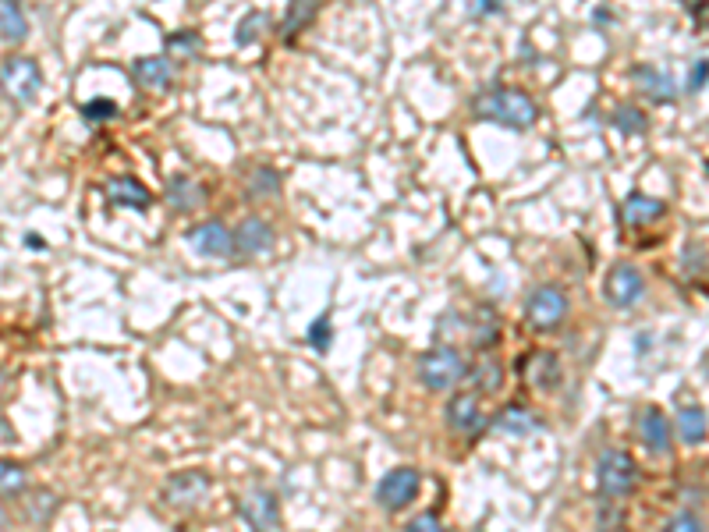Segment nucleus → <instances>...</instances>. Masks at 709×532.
Returning a JSON list of instances; mask_svg holds the SVG:
<instances>
[{"mask_svg":"<svg viewBox=\"0 0 709 532\" xmlns=\"http://www.w3.org/2000/svg\"><path fill=\"white\" fill-rule=\"evenodd\" d=\"M642 295H646V277L632 263H617L607 274V281H603V298L614 309H632Z\"/></svg>","mask_w":709,"mask_h":532,"instance_id":"nucleus-9","label":"nucleus"},{"mask_svg":"<svg viewBox=\"0 0 709 532\" xmlns=\"http://www.w3.org/2000/svg\"><path fill=\"white\" fill-rule=\"evenodd\" d=\"M472 114L486 125H500L511 128V132H525V128L536 125L539 107L525 89L515 86H490L472 100Z\"/></svg>","mask_w":709,"mask_h":532,"instance_id":"nucleus-1","label":"nucleus"},{"mask_svg":"<svg viewBox=\"0 0 709 532\" xmlns=\"http://www.w3.org/2000/svg\"><path fill=\"white\" fill-rule=\"evenodd\" d=\"M614 125L621 128V132H628V135L646 132V114H642L639 107H617L614 110Z\"/></svg>","mask_w":709,"mask_h":532,"instance_id":"nucleus-31","label":"nucleus"},{"mask_svg":"<svg viewBox=\"0 0 709 532\" xmlns=\"http://www.w3.org/2000/svg\"><path fill=\"white\" fill-rule=\"evenodd\" d=\"M249 196H256V199H266V196H277L281 192V174L273 171V167H256V171L249 174Z\"/></svg>","mask_w":709,"mask_h":532,"instance_id":"nucleus-28","label":"nucleus"},{"mask_svg":"<svg viewBox=\"0 0 709 532\" xmlns=\"http://www.w3.org/2000/svg\"><path fill=\"white\" fill-rule=\"evenodd\" d=\"M468 337L476 341L479 352H486V348H493V345H497V337H500V316L493 313L490 306H479V309H476V316L468 320Z\"/></svg>","mask_w":709,"mask_h":532,"instance_id":"nucleus-23","label":"nucleus"},{"mask_svg":"<svg viewBox=\"0 0 709 532\" xmlns=\"http://www.w3.org/2000/svg\"><path fill=\"white\" fill-rule=\"evenodd\" d=\"M706 82H709V61H695L692 75H688V93H699Z\"/></svg>","mask_w":709,"mask_h":532,"instance_id":"nucleus-37","label":"nucleus"},{"mask_svg":"<svg viewBox=\"0 0 709 532\" xmlns=\"http://www.w3.org/2000/svg\"><path fill=\"white\" fill-rule=\"evenodd\" d=\"M0 89H4V96L15 107H29L39 96V89H43V71H39V64L32 57L22 54L4 57V64H0Z\"/></svg>","mask_w":709,"mask_h":532,"instance_id":"nucleus-5","label":"nucleus"},{"mask_svg":"<svg viewBox=\"0 0 709 532\" xmlns=\"http://www.w3.org/2000/svg\"><path fill=\"white\" fill-rule=\"evenodd\" d=\"M57 497L50 490H29V493H22V515H25V522H32V525H47L50 518H54V511H57Z\"/></svg>","mask_w":709,"mask_h":532,"instance_id":"nucleus-24","label":"nucleus"},{"mask_svg":"<svg viewBox=\"0 0 709 532\" xmlns=\"http://www.w3.org/2000/svg\"><path fill=\"white\" fill-rule=\"evenodd\" d=\"M632 79H635V86H639V93L649 96V100H656V103H667V100L678 96V82H674L671 71L653 68V64H639Z\"/></svg>","mask_w":709,"mask_h":532,"instance_id":"nucleus-16","label":"nucleus"},{"mask_svg":"<svg viewBox=\"0 0 709 532\" xmlns=\"http://www.w3.org/2000/svg\"><path fill=\"white\" fill-rule=\"evenodd\" d=\"M316 11H320V0H291V11H288V18H284V29H281L284 43H295V36L312 22V18H316Z\"/></svg>","mask_w":709,"mask_h":532,"instance_id":"nucleus-26","label":"nucleus"},{"mask_svg":"<svg viewBox=\"0 0 709 532\" xmlns=\"http://www.w3.org/2000/svg\"><path fill=\"white\" fill-rule=\"evenodd\" d=\"M234 249L242 256H263L273 249V227L259 217H245L242 224L234 227Z\"/></svg>","mask_w":709,"mask_h":532,"instance_id":"nucleus-15","label":"nucleus"},{"mask_svg":"<svg viewBox=\"0 0 709 532\" xmlns=\"http://www.w3.org/2000/svg\"><path fill=\"white\" fill-rule=\"evenodd\" d=\"M500 8H504V0H476L479 15H500Z\"/></svg>","mask_w":709,"mask_h":532,"instance_id":"nucleus-38","label":"nucleus"},{"mask_svg":"<svg viewBox=\"0 0 709 532\" xmlns=\"http://www.w3.org/2000/svg\"><path fill=\"white\" fill-rule=\"evenodd\" d=\"M419 486H422L419 469L398 465V469H390L387 476L376 483V504H380L383 511H405L408 504L419 497Z\"/></svg>","mask_w":709,"mask_h":532,"instance_id":"nucleus-8","label":"nucleus"},{"mask_svg":"<svg viewBox=\"0 0 709 532\" xmlns=\"http://www.w3.org/2000/svg\"><path fill=\"white\" fill-rule=\"evenodd\" d=\"M635 426H639V440L649 447L653 454H667L671 451V440H674V426L671 419L660 412L656 405L642 408V415L635 419Z\"/></svg>","mask_w":709,"mask_h":532,"instance_id":"nucleus-13","label":"nucleus"},{"mask_svg":"<svg viewBox=\"0 0 709 532\" xmlns=\"http://www.w3.org/2000/svg\"><path fill=\"white\" fill-rule=\"evenodd\" d=\"M522 373L536 391H554L561 384V362H557L554 352H532L522 362Z\"/></svg>","mask_w":709,"mask_h":532,"instance_id":"nucleus-19","label":"nucleus"},{"mask_svg":"<svg viewBox=\"0 0 709 532\" xmlns=\"http://www.w3.org/2000/svg\"><path fill=\"white\" fill-rule=\"evenodd\" d=\"M164 47H167V54H174V57H195L199 54V36L195 32H171L164 40Z\"/></svg>","mask_w":709,"mask_h":532,"instance_id":"nucleus-30","label":"nucleus"},{"mask_svg":"<svg viewBox=\"0 0 709 532\" xmlns=\"http://www.w3.org/2000/svg\"><path fill=\"white\" fill-rule=\"evenodd\" d=\"M82 118H86V121H110V118H117V103L89 100L86 107H82Z\"/></svg>","mask_w":709,"mask_h":532,"instance_id":"nucleus-32","label":"nucleus"},{"mask_svg":"<svg viewBox=\"0 0 709 532\" xmlns=\"http://www.w3.org/2000/svg\"><path fill=\"white\" fill-rule=\"evenodd\" d=\"M25 238H29V249H47V245L39 242V235H25Z\"/></svg>","mask_w":709,"mask_h":532,"instance_id":"nucleus-40","label":"nucleus"},{"mask_svg":"<svg viewBox=\"0 0 709 532\" xmlns=\"http://www.w3.org/2000/svg\"><path fill=\"white\" fill-rule=\"evenodd\" d=\"M667 217V203L663 199H653L646 192H632V196L621 203V220L628 227H649L656 220Z\"/></svg>","mask_w":709,"mask_h":532,"instance_id":"nucleus-18","label":"nucleus"},{"mask_svg":"<svg viewBox=\"0 0 709 532\" xmlns=\"http://www.w3.org/2000/svg\"><path fill=\"white\" fill-rule=\"evenodd\" d=\"M238 515L249 525V532H277L281 529V501L266 486H252L238 497Z\"/></svg>","mask_w":709,"mask_h":532,"instance_id":"nucleus-7","label":"nucleus"},{"mask_svg":"<svg viewBox=\"0 0 709 532\" xmlns=\"http://www.w3.org/2000/svg\"><path fill=\"white\" fill-rule=\"evenodd\" d=\"M465 355L458 352L454 345H437L422 352L419 359V380L426 391L433 394H447L465 380Z\"/></svg>","mask_w":709,"mask_h":532,"instance_id":"nucleus-3","label":"nucleus"},{"mask_svg":"<svg viewBox=\"0 0 709 532\" xmlns=\"http://www.w3.org/2000/svg\"><path fill=\"white\" fill-rule=\"evenodd\" d=\"M309 345H312V348H320V352L330 345V320H327V316H320V320H316V323L309 327Z\"/></svg>","mask_w":709,"mask_h":532,"instance_id":"nucleus-35","label":"nucleus"},{"mask_svg":"<svg viewBox=\"0 0 709 532\" xmlns=\"http://www.w3.org/2000/svg\"><path fill=\"white\" fill-rule=\"evenodd\" d=\"M8 525H11V515L4 508H0V532H8Z\"/></svg>","mask_w":709,"mask_h":532,"instance_id":"nucleus-39","label":"nucleus"},{"mask_svg":"<svg viewBox=\"0 0 709 532\" xmlns=\"http://www.w3.org/2000/svg\"><path fill=\"white\" fill-rule=\"evenodd\" d=\"M444 419L454 433H461V437H476V433L486 426L483 398H479L476 391L451 394V401H447V408H444Z\"/></svg>","mask_w":709,"mask_h":532,"instance_id":"nucleus-10","label":"nucleus"},{"mask_svg":"<svg viewBox=\"0 0 709 532\" xmlns=\"http://www.w3.org/2000/svg\"><path fill=\"white\" fill-rule=\"evenodd\" d=\"M568 295L557 284H539L532 288V295L525 298V323H529L536 334H554L564 320H568Z\"/></svg>","mask_w":709,"mask_h":532,"instance_id":"nucleus-4","label":"nucleus"},{"mask_svg":"<svg viewBox=\"0 0 709 532\" xmlns=\"http://www.w3.org/2000/svg\"><path fill=\"white\" fill-rule=\"evenodd\" d=\"M674 433H678V440H681V444H688V447L702 444V440L709 437V415L702 412L699 405L681 408L678 423H674Z\"/></svg>","mask_w":709,"mask_h":532,"instance_id":"nucleus-21","label":"nucleus"},{"mask_svg":"<svg viewBox=\"0 0 709 532\" xmlns=\"http://www.w3.org/2000/svg\"><path fill=\"white\" fill-rule=\"evenodd\" d=\"M688 15L695 29H709V0H688Z\"/></svg>","mask_w":709,"mask_h":532,"instance_id":"nucleus-36","label":"nucleus"},{"mask_svg":"<svg viewBox=\"0 0 709 532\" xmlns=\"http://www.w3.org/2000/svg\"><path fill=\"white\" fill-rule=\"evenodd\" d=\"M405 532H447V525L440 522L437 511H422V515H415L412 522H408Z\"/></svg>","mask_w":709,"mask_h":532,"instance_id":"nucleus-33","label":"nucleus"},{"mask_svg":"<svg viewBox=\"0 0 709 532\" xmlns=\"http://www.w3.org/2000/svg\"><path fill=\"white\" fill-rule=\"evenodd\" d=\"M185 242L192 245L195 256L227 259L234 252V231H227V224H220V220H203V224L188 227Z\"/></svg>","mask_w":709,"mask_h":532,"instance_id":"nucleus-11","label":"nucleus"},{"mask_svg":"<svg viewBox=\"0 0 709 532\" xmlns=\"http://www.w3.org/2000/svg\"><path fill=\"white\" fill-rule=\"evenodd\" d=\"M493 426H497L504 437H532V433L543 426V419L539 415H532L529 408H522V405H507V408H500V415L493 419Z\"/></svg>","mask_w":709,"mask_h":532,"instance_id":"nucleus-20","label":"nucleus"},{"mask_svg":"<svg viewBox=\"0 0 709 532\" xmlns=\"http://www.w3.org/2000/svg\"><path fill=\"white\" fill-rule=\"evenodd\" d=\"M0 493L4 497H22L25 493V469L15 462H4L0 458Z\"/></svg>","mask_w":709,"mask_h":532,"instance_id":"nucleus-29","label":"nucleus"},{"mask_svg":"<svg viewBox=\"0 0 709 532\" xmlns=\"http://www.w3.org/2000/svg\"><path fill=\"white\" fill-rule=\"evenodd\" d=\"M103 196H107L110 206H121V210H135V213L149 210V203H153L149 188L135 178H110L107 188H103Z\"/></svg>","mask_w":709,"mask_h":532,"instance_id":"nucleus-14","label":"nucleus"},{"mask_svg":"<svg viewBox=\"0 0 709 532\" xmlns=\"http://www.w3.org/2000/svg\"><path fill=\"white\" fill-rule=\"evenodd\" d=\"M8 4H18V0H8Z\"/></svg>","mask_w":709,"mask_h":532,"instance_id":"nucleus-41","label":"nucleus"},{"mask_svg":"<svg viewBox=\"0 0 709 532\" xmlns=\"http://www.w3.org/2000/svg\"><path fill=\"white\" fill-rule=\"evenodd\" d=\"M29 36V22L25 15L18 11V4H8V0H0V40L4 43H18Z\"/></svg>","mask_w":709,"mask_h":532,"instance_id":"nucleus-27","label":"nucleus"},{"mask_svg":"<svg viewBox=\"0 0 709 532\" xmlns=\"http://www.w3.org/2000/svg\"><path fill=\"white\" fill-rule=\"evenodd\" d=\"M270 29H273V22L266 11H249V15L238 22V29H234V43H238V47H256L259 40L270 36Z\"/></svg>","mask_w":709,"mask_h":532,"instance_id":"nucleus-25","label":"nucleus"},{"mask_svg":"<svg viewBox=\"0 0 709 532\" xmlns=\"http://www.w3.org/2000/svg\"><path fill=\"white\" fill-rule=\"evenodd\" d=\"M663 532H706L699 522V515H692V511H681V515H674L671 522H667V529Z\"/></svg>","mask_w":709,"mask_h":532,"instance_id":"nucleus-34","label":"nucleus"},{"mask_svg":"<svg viewBox=\"0 0 709 532\" xmlns=\"http://www.w3.org/2000/svg\"><path fill=\"white\" fill-rule=\"evenodd\" d=\"M167 203L181 213L199 210V206H203V188H199L195 178H188V174H178V178L167 181Z\"/></svg>","mask_w":709,"mask_h":532,"instance_id":"nucleus-22","label":"nucleus"},{"mask_svg":"<svg viewBox=\"0 0 709 532\" xmlns=\"http://www.w3.org/2000/svg\"><path fill=\"white\" fill-rule=\"evenodd\" d=\"M213 493V476L206 469H185V472H174L171 479L164 483L160 497H164L167 508L174 511H192L206 501Z\"/></svg>","mask_w":709,"mask_h":532,"instance_id":"nucleus-6","label":"nucleus"},{"mask_svg":"<svg viewBox=\"0 0 709 532\" xmlns=\"http://www.w3.org/2000/svg\"><path fill=\"white\" fill-rule=\"evenodd\" d=\"M132 79L139 82L142 89H153V93H164V89L174 86V64L167 57H135L132 64Z\"/></svg>","mask_w":709,"mask_h":532,"instance_id":"nucleus-17","label":"nucleus"},{"mask_svg":"<svg viewBox=\"0 0 709 532\" xmlns=\"http://www.w3.org/2000/svg\"><path fill=\"white\" fill-rule=\"evenodd\" d=\"M639 486V465L628 451L610 447L596 458V490L603 501H624Z\"/></svg>","mask_w":709,"mask_h":532,"instance_id":"nucleus-2","label":"nucleus"},{"mask_svg":"<svg viewBox=\"0 0 709 532\" xmlns=\"http://www.w3.org/2000/svg\"><path fill=\"white\" fill-rule=\"evenodd\" d=\"M465 376H468V387H472L479 398H493V394H500V387H504V362L486 348V352H479L476 359H472Z\"/></svg>","mask_w":709,"mask_h":532,"instance_id":"nucleus-12","label":"nucleus"}]
</instances>
